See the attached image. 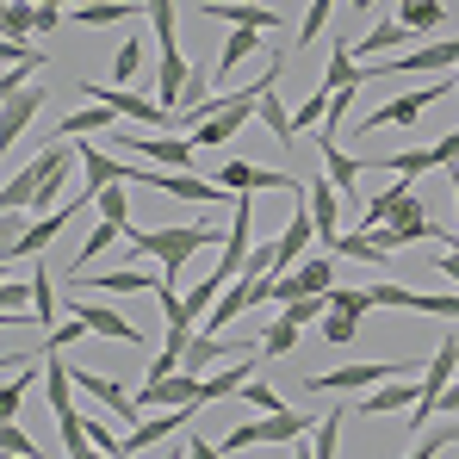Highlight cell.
Masks as SVG:
<instances>
[{"label":"cell","instance_id":"cell-1","mask_svg":"<svg viewBox=\"0 0 459 459\" xmlns=\"http://www.w3.org/2000/svg\"><path fill=\"white\" fill-rule=\"evenodd\" d=\"M212 242H224V230L218 224H168V230H131V248L137 255H155V261H168V280L199 255V248H212Z\"/></svg>","mask_w":459,"mask_h":459},{"label":"cell","instance_id":"cell-2","mask_svg":"<svg viewBox=\"0 0 459 459\" xmlns=\"http://www.w3.org/2000/svg\"><path fill=\"white\" fill-rule=\"evenodd\" d=\"M422 373V360H360V367H335V373H310L305 379V391L310 397H348V391H379V385H391V379H403V373Z\"/></svg>","mask_w":459,"mask_h":459},{"label":"cell","instance_id":"cell-3","mask_svg":"<svg viewBox=\"0 0 459 459\" xmlns=\"http://www.w3.org/2000/svg\"><path fill=\"white\" fill-rule=\"evenodd\" d=\"M305 429H316V416H305V410H273V416H261V422L224 429V454H248V447H286V441H299Z\"/></svg>","mask_w":459,"mask_h":459},{"label":"cell","instance_id":"cell-4","mask_svg":"<svg viewBox=\"0 0 459 459\" xmlns=\"http://www.w3.org/2000/svg\"><path fill=\"white\" fill-rule=\"evenodd\" d=\"M454 379H459V335H441L435 354H429V373H422V403L410 410V429H416V435L435 422V410H441V397H447Z\"/></svg>","mask_w":459,"mask_h":459},{"label":"cell","instance_id":"cell-5","mask_svg":"<svg viewBox=\"0 0 459 459\" xmlns=\"http://www.w3.org/2000/svg\"><path fill=\"white\" fill-rule=\"evenodd\" d=\"M459 69V38H429L391 63H373V75H454Z\"/></svg>","mask_w":459,"mask_h":459},{"label":"cell","instance_id":"cell-6","mask_svg":"<svg viewBox=\"0 0 459 459\" xmlns=\"http://www.w3.org/2000/svg\"><path fill=\"white\" fill-rule=\"evenodd\" d=\"M335 286V255H305L292 273H273V305H292V299H316Z\"/></svg>","mask_w":459,"mask_h":459},{"label":"cell","instance_id":"cell-7","mask_svg":"<svg viewBox=\"0 0 459 459\" xmlns=\"http://www.w3.org/2000/svg\"><path fill=\"white\" fill-rule=\"evenodd\" d=\"M75 87L93 106H112L118 118H137V125H161V118H168L161 100H143V93H131V87H118V81H75Z\"/></svg>","mask_w":459,"mask_h":459},{"label":"cell","instance_id":"cell-8","mask_svg":"<svg viewBox=\"0 0 459 459\" xmlns=\"http://www.w3.org/2000/svg\"><path fill=\"white\" fill-rule=\"evenodd\" d=\"M131 180H143V186L168 193V199H186V205H218V199H224V186H218V180L174 174V168H131Z\"/></svg>","mask_w":459,"mask_h":459},{"label":"cell","instance_id":"cell-9","mask_svg":"<svg viewBox=\"0 0 459 459\" xmlns=\"http://www.w3.org/2000/svg\"><path fill=\"white\" fill-rule=\"evenodd\" d=\"M112 137H118L125 150H137L143 161H155V168H174V174H193V150H199L193 137H143V131H125V125H118Z\"/></svg>","mask_w":459,"mask_h":459},{"label":"cell","instance_id":"cell-10","mask_svg":"<svg viewBox=\"0 0 459 459\" xmlns=\"http://www.w3.org/2000/svg\"><path fill=\"white\" fill-rule=\"evenodd\" d=\"M69 310H75V316L87 323V329H93V335L118 342V348H143V329H137L125 310H112L106 299H69Z\"/></svg>","mask_w":459,"mask_h":459},{"label":"cell","instance_id":"cell-11","mask_svg":"<svg viewBox=\"0 0 459 459\" xmlns=\"http://www.w3.org/2000/svg\"><path fill=\"white\" fill-rule=\"evenodd\" d=\"M248 230H255V199L248 193H236V212H230V230H224V255H218V273L224 280H242L248 273Z\"/></svg>","mask_w":459,"mask_h":459},{"label":"cell","instance_id":"cell-12","mask_svg":"<svg viewBox=\"0 0 459 459\" xmlns=\"http://www.w3.org/2000/svg\"><path fill=\"white\" fill-rule=\"evenodd\" d=\"M447 93H459V81H429L422 93H403V100H391V106H379L360 131H385V125H422V112L435 106V100H447Z\"/></svg>","mask_w":459,"mask_h":459},{"label":"cell","instance_id":"cell-13","mask_svg":"<svg viewBox=\"0 0 459 459\" xmlns=\"http://www.w3.org/2000/svg\"><path fill=\"white\" fill-rule=\"evenodd\" d=\"M81 205H87V193H75V199H63V205H56V212H50L44 224H31L25 236H13V242H6V261H25V255H44V248L56 242V230H69V224H75V212H81Z\"/></svg>","mask_w":459,"mask_h":459},{"label":"cell","instance_id":"cell-14","mask_svg":"<svg viewBox=\"0 0 459 459\" xmlns=\"http://www.w3.org/2000/svg\"><path fill=\"white\" fill-rule=\"evenodd\" d=\"M212 180H218L224 193H267V186H273V193H299V186H305V180L273 174V168H255V161H224Z\"/></svg>","mask_w":459,"mask_h":459},{"label":"cell","instance_id":"cell-15","mask_svg":"<svg viewBox=\"0 0 459 459\" xmlns=\"http://www.w3.org/2000/svg\"><path fill=\"white\" fill-rule=\"evenodd\" d=\"M199 373H168V379H143V391H137V410L150 416V410H180V403H199Z\"/></svg>","mask_w":459,"mask_h":459},{"label":"cell","instance_id":"cell-16","mask_svg":"<svg viewBox=\"0 0 459 459\" xmlns=\"http://www.w3.org/2000/svg\"><path fill=\"white\" fill-rule=\"evenodd\" d=\"M360 236H373V242H379L385 255H391V248H403V242H429V236H441V230L429 224L422 199H410V205H403V212H397L391 224H379V230H360Z\"/></svg>","mask_w":459,"mask_h":459},{"label":"cell","instance_id":"cell-17","mask_svg":"<svg viewBox=\"0 0 459 459\" xmlns=\"http://www.w3.org/2000/svg\"><path fill=\"white\" fill-rule=\"evenodd\" d=\"M38 106H44V81H31V87H19V93L0 100V150H13L25 137V125L38 118Z\"/></svg>","mask_w":459,"mask_h":459},{"label":"cell","instance_id":"cell-18","mask_svg":"<svg viewBox=\"0 0 459 459\" xmlns=\"http://www.w3.org/2000/svg\"><path fill=\"white\" fill-rule=\"evenodd\" d=\"M205 19H224V25H242V31H280V13L261 6V0H199Z\"/></svg>","mask_w":459,"mask_h":459},{"label":"cell","instance_id":"cell-19","mask_svg":"<svg viewBox=\"0 0 459 459\" xmlns=\"http://www.w3.org/2000/svg\"><path fill=\"white\" fill-rule=\"evenodd\" d=\"M75 150H81V174H87V186H81L87 199H100L106 186H125V180H131V168H125L118 155L93 150V143H81V137H75Z\"/></svg>","mask_w":459,"mask_h":459},{"label":"cell","instance_id":"cell-20","mask_svg":"<svg viewBox=\"0 0 459 459\" xmlns=\"http://www.w3.org/2000/svg\"><path fill=\"white\" fill-rule=\"evenodd\" d=\"M305 205H310V218H316V242L342 236V193H335V180H329V174L305 180Z\"/></svg>","mask_w":459,"mask_h":459},{"label":"cell","instance_id":"cell-21","mask_svg":"<svg viewBox=\"0 0 459 459\" xmlns=\"http://www.w3.org/2000/svg\"><path fill=\"white\" fill-rule=\"evenodd\" d=\"M186 87H193V63L180 50H161V63H155V100L168 112H180L186 106Z\"/></svg>","mask_w":459,"mask_h":459},{"label":"cell","instance_id":"cell-22","mask_svg":"<svg viewBox=\"0 0 459 459\" xmlns=\"http://www.w3.org/2000/svg\"><path fill=\"white\" fill-rule=\"evenodd\" d=\"M273 242H280V273H292V267H299V261L310 255V242H316V218H310V205H299Z\"/></svg>","mask_w":459,"mask_h":459},{"label":"cell","instance_id":"cell-23","mask_svg":"<svg viewBox=\"0 0 459 459\" xmlns=\"http://www.w3.org/2000/svg\"><path fill=\"white\" fill-rule=\"evenodd\" d=\"M416 403H422V379H391L360 397V416H397V410H416Z\"/></svg>","mask_w":459,"mask_h":459},{"label":"cell","instance_id":"cell-24","mask_svg":"<svg viewBox=\"0 0 459 459\" xmlns=\"http://www.w3.org/2000/svg\"><path fill=\"white\" fill-rule=\"evenodd\" d=\"M360 81H379L373 69H360V56L348 50V44H329V63H323V87L335 93V87H360Z\"/></svg>","mask_w":459,"mask_h":459},{"label":"cell","instance_id":"cell-25","mask_svg":"<svg viewBox=\"0 0 459 459\" xmlns=\"http://www.w3.org/2000/svg\"><path fill=\"white\" fill-rule=\"evenodd\" d=\"M255 379V354H242L230 373H205V385H199V403H218V397H236L242 385Z\"/></svg>","mask_w":459,"mask_h":459},{"label":"cell","instance_id":"cell-26","mask_svg":"<svg viewBox=\"0 0 459 459\" xmlns=\"http://www.w3.org/2000/svg\"><path fill=\"white\" fill-rule=\"evenodd\" d=\"M323 174L335 180V193H354V180L367 174V161H360V155H342L329 137H323Z\"/></svg>","mask_w":459,"mask_h":459},{"label":"cell","instance_id":"cell-27","mask_svg":"<svg viewBox=\"0 0 459 459\" xmlns=\"http://www.w3.org/2000/svg\"><path fill=\"white\" fill-rule=\"evenodd\" d=\"M0 25H6V38L19 44V38L44 31V6H31V0H6V6H0Z\"/></svg>","mask_w":459,"mask_h":459},{"label":"cell","instance_id":"cell-28","mask_svg":"<svg viewBox=\"0 0 459 459\" xmlns=\"http://www.w3.org/2000/svg\"><path fill=\"white\" fill-rule=\"evenodd\" d=\"M255 50H261V31H242V25H230L224 50H218V81H224L230 69H242V63H248Z\"/></svg>","mask_w":459,"mask_h":459},{"label":"cell","instance_id":"cell-29","mask_svg":"<svg viewBox=\"0 0 459 459\" xmlns=\"http://www.w3.org/2000/svg\"><path fill=\"white\" fill-rule=\"evenodd\" d=\"M403 44H422V38H416L403 19H391V25H373V31L360 38V50H354V56H373V50H403Z\"/></svg>","mask_w":459,"mask_h":459},{"label":"cell","instance_id":"cell-30","mask_svg":"<svg viewBox=\"0 0 459 459\" xmlns=\"http://www.w3.org/2000/svg\"><path fill=\"white\" fill-rule=\"evenodd\" d=\"M125 118L112 112V106H81V112H69L56 131H69V137H87V131H118Z\"/></svg>","mask_w":459,"mask_h":459},{"label":"cell","instance_id":"cell-31","mask_svg":"<svg viewBox=\"0 0 459 459\" xmlns=\"http://www.w3.org/2000/svg\"><path fill=\"white\" fill-rule=\"evenodd\" d=\"M397 19L422 38V31H441L447 25V13H441V0H397Z\"/></svg>","mask_w":459,"mask_h":459},{"label":"cell","instance_id":"cell-32","mask_svg":"<svg viewBox=\"0 0 459 459\" xmlns=\"http://www.w3.org/2000/svg\"><path fill=\"white\" fill-rule=\"evenodd\" d=\"M255 118H261V125H267V137H280V143H299V118H292V112H286V106H280V93H267V100H261V112H255Z\"/></svg>","mask_w":459,"mask_h":459},{"label":"cell","instance_id":"cell-33","mask_svg":"<svg viewBox=\"0 0 459 459\" xmlns=\"http://www.w3.org/2000/svg\"><path fill=\"white\" fill-rule=\"evenodd\" d=\"M410 199H416V193H410V180H397V186H385L379 199H373V205H367V230L391 224V218H397V212H403V205H410Z\"/></svg>","mask_w":459,"mask_h":459},{"label":"cell","instance_id":"cell-34","mask_svg":"<svg viewBox=\"0 0 459 459\" xmlns=\"http://www.w3.org/2000/svg\"><path fill=\"white\" fill-rule=\"evenodd\" d=\"M137 6L131 0H87V6H75V25H125Z\"/></svg>","mask_w":459,"mask_h":459},{"label":"cell","instance_id":"cell-35","mask_svg":"<svg viewBox=\"0 0 459 459\" xmlns=\"http://www.w3.org/2000/svg\"><path fill=\"white\" fill-rule=\"evenodd\" d=\"M31 323L56 329V280L50 273H31Z\"/></svg>","mask_w":459,"mask_h":459},{"label":"cell","instance_id":"cell-36","mask_svg":"<svg viewBox=\"0 0 459 459\" xmlns=\"http://www.w3.org/2000/svg\"><path fill=\"white\" fill-rule=\"evenodd\" d=\"M31 199H38V174H31V168L6 174V186H0V212H25Z\"/></svg>","mask_w":459,"mask_h":459},{"label":"cell","instance_id":"cell-37","mask_svg":"<svg viewBox=\"0 0 459 459\" xmlns=\"http://www.w3.org/2000/svg\"><path fill=\"white\" fill-rule=\"evenodd\" d=\"M118 236H131V230H125V224H106V218H100V224L87 230V242H81L75 267H93V261H100V255H106V248H112V242H118Z\"/></svg>","mask_w":459,"mask_h":459},{"label":"cell","instance_id":"cell-38","mask_svg":"<svg viewBox=\"0 0 459 459\" xmlns=\"http://www.w3.org/2000/svg\"><path fill=\"white\" fill-rule=\"evenodd\" d=\"M323 255H348V261H385V248L373 242V236H348V230H342V236H329V242H323Z\"/></svg>","mask_w":459,"mask_h":459},{"label":"cell","instance_id":"cell-39","mask_svg":"<svg viewBox=\"0 0 459 459\" xmlns=\"http://www.w3.org/2000/svg\"><path fill=\"white\" fill-rule=\"evenodd\" d=\"M93 286H100V292H155L161 280H150V273H137V267H112V273H100Z\"/></svg>","mask_w":459,"mask_h":459},{"label":"cell","instance_id":"cell-40","mask_svg":"<svg viewBox=\"0 0 459 459\" xmlns=\"http://www.w3.org/2000/svg\"><path fill=\"white\" fill-rule=\"evenodd\" d=\"M81 335H93V329H87V323H81L75 310H69V316H63V323H56V329L44 335V348H38V360H50V354H63V348H69V342H81Z\"/></svg>","mask_w":459,"mask_h":459},{"label":"cell","instance_id":"cell-41","mask_svg":"<svg viewBox=\"0 0 459 459\" xmlns=\"http://www.w3.org/2000/svg\"><path fill=\"white\" fill-rule=\"evenodd\" d=\"M367 299H373V310H416V292H410V286H397V280H373V286H367Z\"/></svg>","mask_w":459,"mask_h":459},{"label":"cell","instance_id":"cell-42","mask_svg":"<svg viewBox=\"0 0 459 459\" xmlns=\"http://www.w3.org/2000/svg\"><path fill=\"white\" fill-rule=\"evenodd\" d=\"M441 447H459V422H454V429H435V422H429V429L416 435V447H410L403 459H435Z\"/></svg>","mask_w":459,"mask_h":459},{"label":"cell","instance_id":"cell-43","mask_svg":"<svg viewBox=\"0 0 459 459\" xmlns=\"http://www.w3.org/2000/svg\"><path fill=\"white\" fill-rule=\"evenodd\" d=\"M379 168H391V174H403V180H416V174H429V168H435V150H403V155H379Z\"/></svg>","mask_w":459,"mask_h":459},{"label":"cell","instance_id":"cell-44","mask_svg":"<svg viewBox=\"0 0 459 459\" xmlns=\"http://www.w3.org/2000/svg\"><path fill=\"white\" fill-rule=\"evenodd\" d=\"M292 348H299V323H286V316H280V323L261 335V354H267V360H280V354H292Z\"/></svg>","mask_w":459,"mask_h":459},{"label":"cell","instance_id":"cell-45","mask_svg":"<svg viewBox=\"0 0 459 459\" xmlns=\"http://www.w3.org/2000/svg\"><path fill=\"white\" fill-rule=\"evenodd\" d=\"M137 69H143V38H125V44H118V56H112V81L125 87Z\"/></svg>","mask_w":459,"mask_h":459},{"label":"cell","instance_id":"cell-46","mask_svg":"<svg viewBox=\"0 0 459 459\" xmlns=\"http://www.w3.org/2000/svg\"><path fill=\"white\" fill-rule=\"evenodd\" d=\"M416 310L441 316V323H459V292H416Z\"/></svg>","mask_w":459,"mask_h":459},{"label":"cell","instance_id":"cell-47","mask_svg":"<svg viewBox=\"0 0 459 459\" xmlns=\"http://www.w3.org/2000/svg\"><path fill=\"white\" fill-rule=\"evenodd\" d=\"M143 13H150V31L161 38V50H174V0H143Z\"/></svg>","mask_w":459,"mask_h":459},{"label":"cell","instance_id":"cell-48","mask_svg":"<svg viewBox=\"0 0 459 459\" xmlns=\"http://www.w3.org/2000/svg\"><path fill=\"white\" fill-rule=\"evenodd\" d=\"M360 335V316H348V310H329L323 316V342H335V348H348Z\"/></svg>","mask_w":459,"mask_h":459},{"label":"cell","instance_id":"cell-49","mask_svg":"<svg viewBox=\"0 0 459 459\" xmlns=\"http://www.w3.org/2000/svg\"><path fill=\"white\" fill-rule=\"evenodd\" d=\"M93 205H100V218H106V224H125V230H131V199H125V186H106Z\"/></svg>","mask_w":459,"mask_h":459},{"label":"cell","instance_id":"cell-50","mask_svg":"<svg viewBox=\"0 0 459 459\" xmlns=\"http://www.w3.org/2000/svg\"><path fill=\"white\" fill-rule=\"evenodd\" d=\"M329 13H335V0H310L305 25H299V44H316V38L329 31Z\"/></svg>","mask_w":459,"mask_h":459},{"label":"cell","instance_id":"cell-51","mask_svg":"<svg viewBox=\"0 0 459 459\" xmlns=\"http://www.w3.org/2000/svg\"><path fill=\"white\" fill-rule=\"evenodd\" d=\"M329 310H348V316H367L373 299H367V286L360 292H348V286H329Z\"/></svg>","mask_w":459,"mask_h":459},{"label":"cell","instance_id":"cell-52","mask_svg":"<svg viewBox=\"0 0 459 459\" xmlns=\"http://www.w3.org/2000/svg\"><path fill=\"white\" fill-rule=\"evenodd\" d=\"M242 403H255L261 416H273V410H286V403H280V391H273V385H261V379H248V385H242Z\"/></svg>","mask_w":459,"mask_h":459},{"label":"cell","instance_id":"cell-53","mask_svg":"<svg viewBox=\"0 0 459 459\" xmlns=\"http://www.w3.org/2000/svg\"><path fill=\"white\" fill-rule=\"evenodd\" d=\"M0 447H6L13 459H38V447H31V435H25L19 422H0Z\"/></svg>","mask_w":459,"mask_h":459},{"label":"cell","instance_id":"cell-54","mask_svg":"<svg viewBox=\"0 0 459 459\" xmlns=\"http://www.w3.org/2000/svg\"><path fill=\"white\" fill-rule=\"evenodd\" d=\"M25 385H31V379H6V391H0V422H19V410H25Z\"/></svg>","mask_w":459,"mask_h":459},{"label":"cell","instance_id":"cell-55","mask_svg":"<svg viewBox=\"0 0 459 459\" xmlns=\"http://www.w3.org/2000/svg\"><path fill=\"white\" fill-rule=\"evenodd\" d=\"M87 441H93V447H100V454L125 459V441H118V435H112V429H106V422H93V416H87Z\"/></svg>","mask_w":459,"mask_h":459},{"label":"cell","instance_id":"cell-56","mask_svg":"<svg viewBox=\"0 0 459 459\" xmlns=\"http://www.w3.org/2000/svg\"><path fill=\"white\" fill-rule=\"evenodd\" d=\"M435 150V168H447V161H459V131H447L441 143H429Z\"/></svg>","mask_w":459,"mask_h":459},{"label":"cell","instance_id":"cell-57","mask_svg":"<svg viewBox=\"0 0 459 459\" xmlns=\"http://www.w3.org/2000/svg\"><path fill=\"white\" fill-rule=\"evenodd\" d=\"M0 305H6V316H19V310H25V286L6 280V286H0Z\"/></svg>","mask_w":459,"mask_h":459},{"label":"cell","instance_id":"cell-58","mask_svg":"<svg viewBox=\"0 0 459 459\" xmlns=\"http://www.w3.org/2000/svg\"><path fill=\"white\" fill-rule=\"evenodd\" d=\"M186 459H224V447H212L205 435H193V441H186Z\"/></svg>","mask_w":459,"mask_h":459},{"label":"cell","instance_id":"cell-59","mask_svg":"<svg viewBox=\"0 0 459 459\" xmlns=\"http://www.w3.org/2000/svg\"><path fill=\"white\" fill-rule=\"evenodd\" d=\"M435 267H441V280H454V286H459V248H447V255H441Z\"/></svg>","mask_w":459,"mask_h":459},{"label":"cell","instance_id":"cell-60","mask_svg":"<svg viewBox=\"0 0 459 459\" xmlns=\"http://www.w3.org/2000/svg\"><path fill=\"white\" fill-rule=\"evenodd\" d=\"M441 410H459V379L447 385V397H441Z\"/></svg>","mask_w":459,"mask_h":459},{"label":"cell","instance_id":"cell-61","mask_svg":"<svg viewBox=\"0 0 459 459\" xmlns=\"http://www.w3.org/2000/svg\"><path fill=\"white\" fill-rule=\"evenodd\" d=\"M348 6H360V13H367V6H373V0H348Z\"/></svg>","mask_w":459,"mask_h":459},{"label":"cell","instance_id":"cell-62","mask_svg":"<svg viewBox=\"0 0 459 459\" xmlns=\"http://www.w3.org/2000/svg\"><path fill=\"white\" fill-rule=\"evenodd\" d=\"M454 205H459V174H454Z\"/></svg>","mask_w":459,"mask_h":459},{"label":"cell","instance_id":"cell-63","mask_svg":"<svg viewBox=\"0 0 459 459\" xmlns=\"http://www.w3.org/2000/svg\"><path fill=\"white\" fill-rule=\"evenodd\" d=\"M454 81H459V69H454Z\"/></svg>","mask_w":459,"mask_h":459}]
</instances>
